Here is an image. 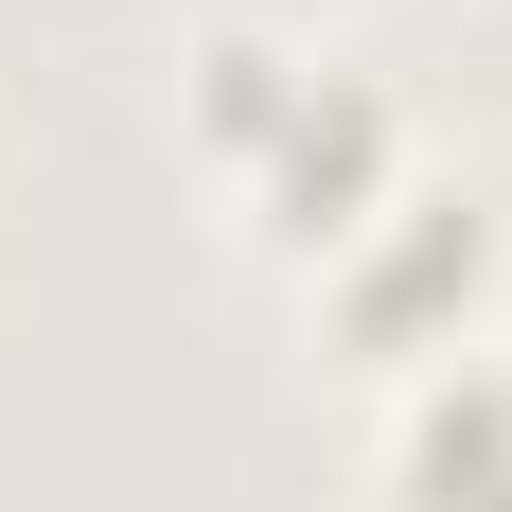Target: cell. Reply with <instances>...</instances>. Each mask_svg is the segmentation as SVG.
<instances>
[{
    "label": "cell",
    "instance_id": "6da1fadb",
    "mask_svg": "<svg viewBox=\"0 0 512 512\" xmlns=\"http://www.w3.org/2000/svg\"><path fill=\"white\" fill-rule=\"evenodd\" d=\"M195 142L230 159L265 195V230L318 248V265L407 195V106L371 89L354 53H301V36H212L195 53Z\"/></svg>",
    "mask_w": 512,
    "mask_h": 512
},
{
    "label": "cell",
    "instance_id": "7a4b0ae2",
    "mask_svg": "<svg viewBox=\"0 0 512 512\" xmlns=\"http://www.w3.org/2000/svg\"><path fill=\"white\" fill-rule=\"evenodd\" d=\"M477 283H495V212H477V195H442V177H407V195L371 212L354 248H336V318H354L371 354H407V371H442V354H460Z\"/></svg>",
    "mask_w": 512,
    "mask_h": 512
},
{
    "label": "cell",
    "instance_id": "3957f363",
    "mask_svg": "<svg viewBox=\"0 0 512 512\" xmlns=\"http://www.w3.org/2000/svg\"><path fill=\"white\" fill-rule=\"evenodd\" d=\"M389 512H512V354H442L407 371V407H389V460H371Z\"/></svg>",
    "mask_w": 512,
    "mask_h": 512
}]
</instances>
